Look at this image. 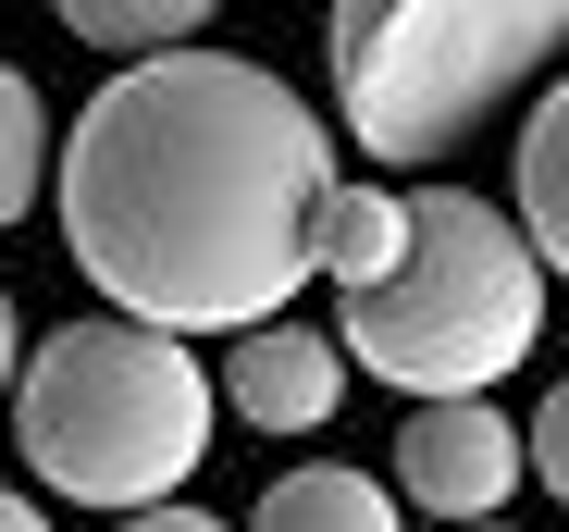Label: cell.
<instances>
[{
    "mask_svg": "<svg viewBox=\"0 0 569 532\" xmlns=\"http://www.w3.org/2000/svg\"><path fill=\"white\" fill-rule=\"evenodd\" d=\"M470 532H508V520H470Z\"/></svg>",
    "mask_w": 569,
    "mask_h": 532,
    "instance_id": "16",
    "label": "cell"
},
{
    "mask_svg": "<svg viewBox=\"0 0 569 532\" xmlns=\"http://www.w3.org/2000/svg\"><path fill=\"white\" fill-rule=\"evenodd\" d=\"M520 459H532V483H545V495L569 483V384H545V409L520 421Z\"/></svg>",
    "mask_w": 569,
    "mask_h": 532,
    "instance_id": "12",
    "label": "cell"
},
{
    "mask_svg": "<svg viewBox=\"0 0 569 532\" xmlns=\"http://www.w3.org/2000/svg\"><path fill=\"white\" fill-rule=\"evenodd\" d=\"M0 532H50V520L26 508V483H0Z\"/></svg>",
    "mask_w": 569,
    "mask_h": 532,
    "instance_id": "15",
    "label": "cell"
},
{
    "mask_svg": "<svg viewBox=\"0 0 569 532\" xmlns=\"http://www.w3.org/2000/svg\"><path fill=\"white\" fill-rule=\"evenodd\" d=\"M50 199V100L26 62H0V223H26Z\"/></svg>",
    "mask_w": 569,
    "mask_h": 532,
    "instance_id": "11",
    "label": "cell"
},
{
    "mask_svg": "<svg viewBox=\"0 0 569 532\" xmlns=\"http://www.w3.org/2000/svg\"><path fill=\"white\" fill-rule=\"evenodd\" d=\"M335 187V124L248 50L124 62L50 137L62 248L137 334H260L310 285V223Z\"/></svg>",
    "mask_w": 569,
    "mask_h": 532,
    "instance_id": "1",
    "label": "cell"
},
{
    "mask_svg": "<svg viewBox=\"0 0 569 532\" xmlns=\"http://www.w3.org/2000/svg\"><path fill=\"white\" fill-rule=\"evenodd\" d=\"M397 508H421V520H496L508 495H520V421L496 409V397H458V409H409L397 421V483H385Z\"/></svg>",
    "mask_w": 569,
    "mask_h": 532,
    "instance_id": "5",
    "label": "cell"
},
{
    "mask_svg": "<svg viewBox=\"0 0 569 532\" xmlns=\"http://www.w3.org/2000/svg\"><path fill=\"white\" fill-rule=\"evenodd\" d=\"M248 532H409V520H397V495L371 483V471L310 459V471H272V483H260Z\"/></svg>",
    "mask_w": 569,
    "mask_h": 532,
    "instance_id": "8",
    "label": "cell"
},
{
    "mask_svg": "<svg viewBox=\"0 0 569 532\" xmlns=\"http://www.w3.org/2000/svg\"><path fill=\"white\" fill-rule=\"evenodd\" d=\"M397 235H409V199L397 187H371V173H335L322 187V223H310V273L335 298H371L397 273Z\"/></svg>",
    "mask_w": 569,
    "mask_h": 532,
    "instance_id": "7",
    "label": "cell"
},
{
    "mask_svg": "<svg viewBox=\"0 0 569 532\" xmlns=\"http://www.w3.org/2000/svg\"><path fill=\"white\" fill-rule=\"evenodd\" d=\"M545 260L508 235V211L483 187H421L409 235H397V273L347 298L335 360L397 384L409 409H458V397H496L532 347H545Z\"/></svg>",
    "mask_w": 569,
    "mask_h": 532,
    "instance_id": "3",
    "label": "cell"
},
{
    "mask_svg": "<svg viewBox=\"0 0 569 532\" xmlns=\"http://www.w3.org/2000/svg\"><path fill=\"white\" fill-rule=\"evenodd\" d=\"M211 409H236L248 433H322V421L347 409V360H335L322 322H260V334L223 347Z\"/></svg>",
    "mask_w": 569,
    "mask_h": 532,
    "instance_id": "6",
    "label": "cell"
},
{
    "mask_svg": "<svg viewBox=\"0 0 569 532\" xmlns=\"http://www.w3.org/2000/svg\"><path fill=\"white\" fill-rule=\"evenodd\" d=\"M322 50H335V124L359 137V161L409 173L446 161L532 74H557L569 13L557 0H335Z\"/></svg>",
    "mask_w": 569,
    "mask_h": 532,
    "instance_id": "4",
    "label": "cell"
},
{
    "mask_svg": "<svg viewBox=\"0 0 569 532\" xmlns=\"http://www.w3.org/2000/svg\"><path fill=\"white\" fill-rule=\"evenodd\" d=\"M199 26H211V0H62V38H87L112 74H124V62L199 50Z\"/></svg>",
    "mask_w": 569,
    "mask_h": 532,
    "instance_id": "10",
    "label": "cell"
},
{
    "mask_svg": "<svg viewBox=\"0 0 569 532\" xmlns=\"http://www.w3.org/2000/svg\"><path fill=\"white\" fill-rule=\"evenodd\" d=\"M508 235L545 260V285H557V260H569V87H545L532 124H520V223Z\"/></svg>",
    "mask_w": 569,
    "mask_h": 532,
    "instance_id": "9",
    "label": "cell"
},
{
    "mask_svg": "<svg viewBox=\"0 0 569 532\" xmlns=\"http://www.w3.org/2000/svg\"><path fill=\"white\" fill-rule=\"evenodd\" d=\"M13 360H26V322H13V285H0V397H13Z\"/></svg>",
    "mask_w": 569,
    "mask_h": 532,
    "instance_id": "14",
    "label": "cell"
},
{
    "mask_svg": "<svg viewBox=\"0 0 569 532\" xmlns=\"http://www.w3.org/2000/svg\"><path fill=\"white\" fill-rule=\"evenodd\" d=\"M112 532H223V520H211V508H186V495H173V508H137V520H112Z\"/></svg>",
    "mask_w": 569,
    "mask_h": 532,
    "instance_id": "13",
    "label": "cell"
},
{
    "mask_svg": "<svg viewBox=\"0 0 569 532\" xmlns=\"http://www.w3.org/2000/svg\"><path fill=\"white\" fill-rule=\"evenodd\" d=\"M13 446L26 483L62 508H173L186 471L211 459V372L199 347L137 334V322H50L13 360Z\"/></svg>",
    "mask_w": 569,
    "mask_h": 532,
    "instance_id": "2",
    "label": "cell"
}]
</instances>
